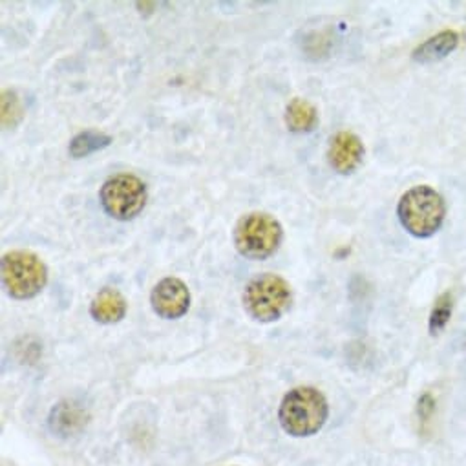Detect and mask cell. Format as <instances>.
Returning <instances> with one entry per match:
<instances>
[{"label": "cell", "instance_id": "1", "mask_svg": "<svg viewBox=\"0 0 466 466\" xmlns=\"http://www.w3.org/2000/svg\"><path fill=\"white\" fill-rule=\"evenodd\" d=\"M329 415L322 391L311 386H299L288 391L279 408L282 430L291 437H311L319 433Z\"/></svg>", "mask_w": 466, "mask_h": 466}, {"label": "cell", "instance_id": "2", "mask_svg": "<svg viewBox=\"0 0 466 466\" xmlns=\"http://www.w3.org/2000/svg\"><path fill=\"white\" fill-rule=\"evenodd\" d=\"M284 240L282 223L269 212L255 210L244 214L232 230L237 251L248 260H268Z\"/></svg>", "mask_w": 466, "mask_h": 466}, {"label": "cell", "instance_id": "3", "mask_svg": "<svg viewBox=\"0 0 466 466\" xmlns=\"http://www.w3.org/2000/svg\"><path fill=\"white\" fill-rule=\"evenodd\" d=\"M397 214L400 225L411 237L428 238L441 228L446 216V205L435 188L417 185L400 196Z\"/></svg>", "mask_w": 466, "mask_h": 466}, {"label": "cell", "instance_id": "4", "mask_svg": "<svg viewBox=\"0 0 466 466\" xmlns=\"http://www.w3.org/2000/svg\"><path fill=\"white\" fill-rule=\"evenodd\" d=\"M293 289L289 282L275 273H262L249 280L242 293L246 313L260 324L280 320L291 308Z\"/></svg>", "mask_w": 466, "mask_h": 466}, {"label": "cell", "instance_id": "5", "mask_svg": "<svg viewBox=\"0 0 466 466\" xmlns=\"http://www.w3.org/2000/svg\"><path fill=\"white\" fill-rule=\"evenodd\" d=\"M0 277L6 293L15 300L35 299L48 284V268L32 251H8L0 260Z\"/></svg>", "mask_w": 466, "mask_h": 466}, {"label": "cell", "instance_id": "6", "mask_svg": "<svg viewBox=\"0 0 466 466\" xmlns=\"http://www.w3.org/2000/svg\"><path fill=\"white\" fill-rule=\"evenodd\" d=\"M147 185L134 174H116L108 177L101 190L99 201L105 212L117 221H130L137 218L147 205Z\"/></svg>", "mask_w": 466, "mask_h": 466}, {"label": "cell", "instance_id": "7", "mask_svg": "<svg viewBox=\"0 0 466 466\" xmlns=\"http://www.w3.org/2000/svg\"><path fill=\"white\" fill-rule=\"evenodd\" d=\"M190 291L177 277L159 280L150 293L152 311L165 320H177L190 309Z\"/></svg>", "mask_w": 466, "mask_h": 466}, {"label": "cell", "instance_id": "8", "mask_svg": "<svg viewBox=\"0 0 466 466\" xmlns=\"http://www.w3.org/2000/svg\"><path fill=\"white\" fill-rule=\"evenodd\" d=\"M362 159L364 145L357 134L342 130L331 137L328 147V161L335 172L342 176L353 174L360 167Z\"/></svg>", "mask_w": 466, "mask_h": 466}, {"label": "cell", "instance_id": "9", "mask_svg": "<svg viewBox=\"0 0 466 466\" xmlns=\"http://www.w3.org/2000/svg\"><path fill=\"white\" fill-rule=\"evenodd\" d=\"M128 302L116 288H103L90 302V317L105 326L117 324L125 319Z\"/></svg>", "mask_w": 466, "mask_h": 466}, {"label": "cell", "instance_id": "10", "mask_svg": "<svg viewBox=\"0 0 466 466\" xmlns=\"http://www.w3.org/2000/svg\"><path fill=\"white\" fill-rule=\"evenodd\" d=\"M86 422V411L81 408V404H76L72 400H63L57 406H54L50 413V430L61 437H68L81 430Z\"/></svg>", "mask_w": 466, "mask_h": 466}, {"label": "cell", "instance_id": "11", "mask_svg": "<svg viewBox=\"0 0 466 466\" xmlns=\"http://www.w3.org/2000/svg\"><path fill=\"white\" fill-rule=\"evenodd\" d=\"M457 45H459V35L453 30H444V32L437 34L435 37H430L428 41L419 45L413 50L411 59L420 65L433 63V61H439V59H444L446 56H450L457 48Z\"/></svg>", "mask_w": 466, "mask_h": 466}, {"label": "cell", "instance_id": "12", "mask_svg": "<svg viewBox=\"0 0 466 466\" xmlns=\"http://www.w3.org/2000/svg\"><path fill=\"white\" fill-rule=\"evenodd\" d=\"M286 127L293 134H309L319 125V112L313 103L295 97L286 106Z\"/></svg>", "mask_w": 466, "mask_h": 466}, {"label": "cell", "instance_id": "13", "mask_svg": "<svg viewBox=\"0 0 466 466\" xmlns=\"http://www.w3.org/2000/svg\"><path fill=\"white\" fill-rule=\"evenodd\" d=\"M112 136L105 134V132H99V130H85V132H79L72 141H70V147H68V152L74 159H81V157H88L90 154L97 152V150H103L106 147H110L112 143Z\"/></svg>", "mask_w": 466, "mask_h": 466}, {"label": "cell", "instance_id": "14", "mask_svg": "<svg viewBox=\"0 0 466 466\" xmlns=\"http://www.w3.org/2000/svg\"><path fill=\"white\" fill-rule=\"evenodd\" d=\"M25 119V105L15 90L0 92V123L5 130L17 128Z\"/></svg>", "mask_w": 466, "mask_h": 466}, {"label": "cell", "instance_id": "15", "mask_svg": "<svg viewBox=\"0 0 466 466\" xmlns=\"http://www.w3.org/2000/svg\"><path fill=\"white\" fill-rule=\"evenodd\" d=\"M450 317H451V295L444 293V295H441L435 300V306L431 309V315H430V333L431 335H439L446 328Z\"/></svg>", "mask_w": 466, "mask_h": 466}, {"label": "cell", "instance_id": "16", "mask_svg": "<svg viewBox=\"0 0 466 466\" xmlns=\"http://www.w3.org/2000/svg\"><path fill=\"white\" fill-rule=\"evenodd\" d=\"M433 410H435V400H433V397H431L430 393H424V395L419 399V404H417V413H419V417L426 422V420L431 417Z\"/></svg>", "mask_w": 466, "mask_h": 466}, {"label": "cell", "instance_id": "17", "mask_svg": "<svg viewBox=\"0 0 466 466\" xmlns=\"http://www.w3.org/2000/svg\"><path fill=\"white\" fill-rule=\"evenodd\" d=\"M136 8L141 10V12H139L141 15H143V14H145V15H150V14L156 10V3H137Z\"/></svg>", "mask_w": 466, "mask_h": 466}]
</instances>
